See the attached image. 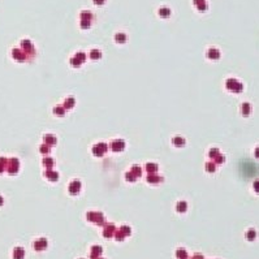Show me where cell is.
<instances>
[{"instance_id": "1", "label": "cell", "mask_w": 259, "mask_h": 259, "mask_svg": "<svg viewBox=\"0 0 259 259\" xmlns=\"http://www.w3.org/2000/svg\"><path fill=\"white\" fill-rule=\"evenodd\" d=\"M227 86H228V89L232 91H236V93L242 91V85L240 84V82H237L236 80H229L227 82Z\"/></svg>"}, {"instance_id": "2", "label": "cell", "mask_w": 259, "mask_h": 259, "mask_svg": "<svg viewBox=\"0 0 259 259\" xmlns=\"http://www.w3.org/2000/svg\"><path fill=\"white\" fill-rule=\"evenodd\" d=\"M46 248H47L46 238H41V240H38V241L34 242V249L35 250H45Z\"/></svg>"}, {"instance_id": "3", "label": "cell", "mask_w": 259, "mask_h": 259, "mask_svg": "<svg viewBox=\"0 0 259 259\" xmlns=\"http://www.w3.org/2000/svg\"><path fill=\"white\" fill-rule=\"evenodd\" d=\"M24 255H25V251L22 248H16L15 251H13V259H24Z\"/></svg>"}, {"instance_id": "4", "label": "cell", "mask_w": 259, "mask_h": 259, "mask_svg": "<svg viewBox=\"0 0 259 259\" xmlns=\"http://www.w3.org/2000/svg\"><path fill=\"white\" fill-rule=\"evenodd\" d=\"M81 189V182L80 181H73V184L69 186V190H71L72 194H77V192Z\"/></svg>"}, {"instance_id": "5", "label": "cell", "mask_w": 259, "mask_h": 259, "mask_svg": "<svg viewBox=\"0 0 259 259\" xmlns=\"http://www.w3.org/2000/svg\"><path fill=\"white\" fill-rule=\"evenodd\" d=\"M100 254H102V248L100 246H94L91 250V259H97Z\"/></svg>"}, {"instance_id": "6", "label": "cell", "mask_w": 259, "mask_h": 259, "mask_svg": "<svg viewBox=\"0 0 259 259\" xmlns=\"http://www.w3.org/2000/svg\"><path fill=\"white\" fill-rule=\"evenodd\" d=\"M113 233H115V227L113 225H108L107 228L104 229V232H103V235H104V237H111V236H113Z\"/></svg>"}, {"instance_id": "7", "label": "cell", "mask_w": 259, "mask_h": 259, "mask_svg": "<svg viewBox=\"0 0 259 259\" xmlns=\"http://www.w3.org/2000/svg\"><path fill=\"white\" fill-rule=\"evenodd\" d=\"M219 56H220V52L218 51V50L211 48L210 51H208V58L210 59H219Z\"/></svg>"}, {"instance_id": "8", "label": "cell", "mask_w": 259, "mask_h": 259, "mask_svg": "<svg viewBox=\"0 0 259 259\" xmlns=\"http://www.w3.org/2000/svg\"><path fill=\"white\" fill-rule=\"evenodd\" d=\"M255 237H257V232L254 229H250V231L246 232V238H248L249 241H254Z\"/></svg>"}, {"instance_id": "9", "label": "cell", "mask_w": 259, "mask_h": 259, "mask_svg": "<svg viewBox=\"0 0 259 259\" xmlns=\"http://www.w3.org/2000/svg\"><path fill=\"white\" fill-rule=\"evenodd\" d=\"M176 255H177L179 259H188V253L184 249H179L177 253H176Z\"/></svg>"}, {"instance_id": "10", "label": "cell", "mask_w": 259, "mask_h": 259, "mask_svg": "<svg viewBox=\"0 0 259 259\" xmlns=\"http://www.w3.org/2000/svg\"><path fill=\"white\" fill-rule=\"evenodd\" d=\"M250 112H251V107H250V104L244 103V104H242V113H244L245 116H248Z\"/></svg>"}, {"instance_id": "11", "label": "cell", "mask_w": 259, "mask_h": 259, "mask_svg": "<svg viewBox=\"0 0 259 259\" xmlns=\"http://www.w3.org/2000/svg\"><path fill=\"white\" fill-rule=\"evenodd\" d=\"M159 15H160V17L167 18V17H169V15H171V11H169L168 8H160Z\"/></svg>"}, {"instance_id": "12", "label": "cell", "mask_w": 259, "mask_h": 259, "mask_svg": "<svg viewBox=\"0 0 259 259\" xmlns=\"http://www.w3.org/2000/svg\"><path fill=\"white\" fill-rule=\"evenodd\" d=\"M45 141H46V143H50V145H55L56 143V140H55L52 136H46L45 137Z\"/></svg>"}, {"instance_id": "13", "label": "cell", "mask_w": 259, "mask_h": 259, "mask_svg": "<svg viewBox=\"0 0 259 259\" xmlns=\"http://www.w3.org/2000/svg\"><path fill=\"white\" fill-rule=\"evenodd\" d=\"M173 143L176 145V146H182V145L185 143V141L182 140V138H180V137H177V138H175L173 140Z\"/></svg>"}, {"instance_id": "14", "label": "cell", "mask_w": 259, "mask_h": 259, "mask_svg": "<svg viewBox=\"0 0 259 259\" xmlns=\"http://www.w3.org/2000/svg\"><path fill=\"white\" fill-rule=\"evenodd\" d=\"M177 210H179L180 212H182V211L186 210V203H185V202H180L179 206H177Z\"/></svg>"}, {"instance_id": "15", "label": "cell", "mask_w": 259, "mask_h": 259, "mask_svg": "<svg viewBox=\"0 0 259 259\" xmlns=\"http://www.w3.org/2000/svg\"><path fill=\"white\" fill-rule=\"evenodd\" d=\"M116 41H117V42H125V41H126V35L119 33V34L116 35Z\"/></svg>"}, {"instance_id": "16", "label": "cell", "mask_w": 259, "mask_h": 259, "mask_svg": "<svg viewBox=\"0 0 259 259\" xmlns=\"http://www.w3.org/2000/svg\"><path fill=\"white\" fill-rule=\"evenodd\" d=\"M116 235H117V236H116V240H117V241H123V240H124V236H125L124 233H123L121 231H120V232H117V233H116Z\"/></svg>"}, {"instance_id": "17", "label": "cell", "mask_w": 259, "mask_h": 259, "mask_svg": "<svg viewBox=\"0 0 259 259\" xmlns=\"http://www.w3.org/2000/svg\"><path fill=\"white\" fill-rule=\"evenodd\" d=\"M124 146V143L123 142H116V143H113V149L115 150H120V149H123Z\"/></svg>"}, {"instance_id": "18", "label": "cell", "mask_w": 259, "mask_h": 259, "mask_svg": "<svg viewBox=\"0 0 259 259\" xmlns=\"http://www.w3.org/2000/svg\"><path fill=\"white\" fill-rule=\"evenodd\" d=\"M120 231H121V232L124 233V235H125V236H128V235H129V233H130V229L128 228V227H121V229H120Z\"/></svg>"}, {"instance_id": "19", "label": "cell", "mask_w": 259, "mask_h": 259, "mask_svg": "<svg viewBox=\"0 0 259 259\" xmlns=\"http://www.w3.org/2000/svg\"><path fill=\"white\" fill-rule=\"evenodd\" d=\"M73 104H74V100H73V98H68V100H67L65 106H67V107H72Z\"/></svg>"}, {"instance_id": "20", "label": "cell", "mask_w": 259, "mask_h": 259, "mask_svg": "<svg viewBox=\"0 0 259 259\" xmlns=\"http://www.w3.org/2000/svg\"><path fill=\"white\" fill-rule=\"evenodd\" d=\"M90 56H91L93 59H98V58H100V52H98V51H93Z\"/></svg>"}, {"instance_id": "21", "label": "cell", "mask_w": 259, "mask_h": 259, "mask_svg": "<svg viewBox=\"0 0 259 259\" xmlns=\"http://www.w3.org/2000/svg\"><path fill=\"white\" fill-rule=\"evenodd\" d=\"M206 8H207V4H206V2H203V3L198 4V9H199V11H203V9H206Z\"/></svg>"}, {"instance_id": "22", "label": "cell", "mask_w": 259, "mask_h": 259, "mask_svg": "<svg viewBox=\"0 0 259 259\" xmlns=\"http://www.w3.org/2000/svg\"><path fill=\"white\" fill-rule=\"evenodd\" d=\"M254 190H255L257 193H259V181H255V182H254Z\"/></svg>"}, {"instance_id": "23", "label": "cell", "mask_w": 259, "mask_h": 259, "mask_svg": "<svg viewBox=\"0 0 259 259\" xmlns=\"http://www.w3.org/2000/svg\"><path fill=\"white\" fill-rule=\"evenodd\" d=\"M89 25H90V21H82V28L84 29L89 28Z\"/></svg>"}, {"instance_id": "24", "label": "cell", "mask_w": 259, "mask_h": 259, "mask_svg": "<svg viewBox=\"0 0 259 259\" xmlns=\"http://www.w3.org/2000/svg\"><path fill=\"white\" fill-rule=\"evenodd\" d=\"M104 2H106V0H94V3L98 4V5H102Z\"/></svg>"}, {"instance_id": "25", "label": "cell", "mask_w": 259, "mask_h": 259, "mask_svg": "<svg viewBox=\"0 0 259 259\" xmlns=\"http://www.w3.org/2000/svg\"><path fill=\"white\" fill-rule=\"evenodd\" d=\"M207 169L210 171V172H212V171L215 169V166H212V164H208V166H207Z\"/></svg>"}, {"instance_id": "26", "label": "cell", "mask_w": 259, "mask_h": 259, "mask_svg": "<svg viewBox=\"0 0 259 259\" xmlns=\"http://www.w3.org/2000/svg\"><path fill=\"white\" fill-rule=\"evenodd\" d=\"M147 169H149V171H151V169L155 171V169H156V166H155V164H154V166H151V164H149V166H147Z\"/></svg>"}, {"instance_id": "27", "label": "cell", "mask_w": 259, "mask_h": 259, "mask_svg": "<svg viewBox=\"0 0 259 259\" xmlns=\"http://www.w3.org/2000/svg\"><path fill=\"white\" fill-rule=\"evenodd\" d=\"M193 259H202V255L201 254H197L195 257H193Z\"/></svg>"}, {"instance_id": "28", "label": "cell", "mask_w": 259, "mask_h": 259, "mask_svg": "<svg viewBox=\"0 0 259 259\" xmlns=\"http://www.w3.org/2000/svg\"><path fill=\"white\" fill-rule=\"evenodd\" d=\"M255 156H257V158H259V147H257V149H255Z\"/></svg>"}, {"instance_id": "29", "label": "cell", "mask_w": 259, "mask_h": 259, "mask_svg": "<svg viewBox=\"0 0 259 259\" xmlns=\"http://www.w3.org/2000/svg\"><path fill=\"white\" fill-rule=\"evenodd\" d=\"M41 150H42V153H47V151H46V150H47V147H42ZM48 150H50V147H48Z\"/></svg>"}, {"instance_id": "30", "label": "cell", "mask_w": 259, "mask_h": 259, "mask_svg": "<svg viewBox=\"0 0 259 259\" xmlns=\"http://www.w3.org/2000/svg\"><path fill=\"white\" fill-rule=\"evenodd\" d=\"M2 205H3V198L0 197V206H2Z\"/></svg>"}]
</instances>
